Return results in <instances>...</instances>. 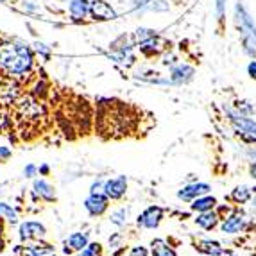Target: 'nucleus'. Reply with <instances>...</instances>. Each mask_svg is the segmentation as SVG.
<instances>
[{"instance_id": "f257e3e1", "label": "nucleus", "mask_w": 256, "mask_h": 256, "mask_svg": "<svg viewBox=\"0 0 256 256\" xmlns=\"http://www.w3.org/2000/svg\"><path fill=\"white\" fill-rule=\"evenodd\" d=\"M0 66L13 76L27 74L32 66V50L26 43L2 42L0 43Z\"/></svg>"}, {"instance_id": "f03ea898", "label": "nucleus", "mask_w": 256, "mask_h": 256, "mask_svg": "<svg viewBox=\"0 0 256 256\" xmlns=\"http://www.w3.org/2000/svg\"><path fill=\"white\" fill-rule=\"evenodd\" d=\"M84 208L88 210V214L94 215V217H98L102 215L104 212L108 210V196L100 192H92L90 197L84 201Z\"/></svg>"}, {"instance_id": "7ed1b4c3", "label": "nucleus", "mask_w": 256, "mask_h": 256, "mask_svg": "<svg viewBox=\"0 0 256 256\" xmlns=\"http://www.w3.org/2000/svg\"><path fill=\"white\" fill-rule=\"evenodd\" d=\"M102 190L108 196V199H120V197L126 194V190H128V180H126V176H118V178L108 180L106 183H104Z\"/></svg>"}, {"instance_id": "20e7f679", "label": "nucleus", "mask_w": 256, "mask_h": 256, "mask_svg": "<svg viewBox=\"0 0 256 256\" xmlns=\"http://www.w3.org/2000/svg\"><path fill=\"white\" fill-rule=\"evenodd\" d=\"M162 218H163V210L158 208V206H150V208H147L138 217V226L147 228V230H154V228L160 226Z\"/></svg>"}, {"instance_id": "39448f33", "label": "nucleus", "mask_w": 256, "mask_h": 256, "mask_svg": "<svg viewBox=\"0 0 256 256\" xmlns=\"http://www.w3.org/2000/svg\"><path fill=\"white\" fill-rule=\"evenodd\" d=\"M212 190V186L206 183H194V184H186L184 188H181L180 192H178V197H180L181 201H194L197 197L206 196V194Z\"/></svg>"}, {"instance_id": "423d86ee", "label": "nucleus", "mask_w": 256, "mask_h": 256, "mask_svg": "<svg viewBox=\"0 0 256 256\" xmlns=\"http://www.w3.org/2000/svg\"><path fill=\"white\" fill-rule=\"evenodd\" d=\"M47 233L45 226L34 220H27L20 226V238L22 240H32V238H43Z\"/></svg>"}, {"instance_id": "0eeeda50", "label": "nucleus", "mask_w": 256, "mask_h": 256, "mask_svg": "<svg viewBox=\"0 0 256 256\" xmlns=\"http://www.w3.org/2000/svg\"><path fill=\"white\" fill-rule=\"evenodd\" d=\"M90 13L95 20H113V18H116L113 8L104 0H94L90 4Z\"/></svg>"}, {"instance_id": "6e6552de", "label": "nucleus", "mask_w": 256, "mask_h": 256, "mask_svg": "<svg viewBox=\"0 0 256 256\" xmlns=\"http://www.w3.org/2000/svg\"><path fill=\"white\" fill-rule=\"evenodd\" d=\"M244 226H246V217L242 214H235L222 222L220 230L226 235H236V233H240L244 230Z\"/></svg>"}, {"instance_id": "1a4fd4ad", "label": "nucleus", "mask_w": 256, "mask_h": 256, "mask_svg": "<svg viewBox=\"0 0 256 256\" xmlns=\"http://www.w3.org/2000/svg\"><path fill=\"white\" fill-rule=\"evenodd\" d=\"M192 76H194L192 66H188V64H178L170 72V81H172V84H183V82L190 81Z\"/></svg>"}, {"instance_id": "9d476101", "label": "nucleus", "mask_w": 256, "mask_h": 256, "mask_svg": "<svg viewBox=\"0 0 256 256\" xmlns=\"http://www.w3.org/2000/svg\"><path fill=\"white\" fill-rule=\"evenodd\" d=\"M68 11L74 18H84L90 13V2L88 0H70Z\"/></svg>"}, {"instance_id": "9b49d317", "label": "nucleus", "mask_w": 256, "mask_h": 256, "mask_svg": "<svg viewBox=\"0 0 256 256\" xmlns=\"http://www.w3.org/2000/svg\"><path fill=\"white\" fill-rule=\"evenodd\" d=\"M88 246V235L86 233H72L66 238V248L72 251H82Z\"/></svg>"}, {"instance_id": "f8f14e48", "label": "nucleus", "mask_w": 256, "mask_h": 256, "mask_svg": "<svg viewBox=\"0 0 256 256\" xmlns=\"http://www.w3.org/2000/svg\"><path fill=\"white\" fill-rule=\"evenodd\" d=\"M196 222L201 228H204V230H214V228L217 226L218 217H217V214L212 212V210H208V212H201V215L196 218Z\"/></svg>"}, {"instance_id": "ddd939ff", "label": "nucleus", "mask_w": 256, "mask_h": 256, "mask_svg": "<svg viewBox=\"0 0 256 256\" xmlns=\"http://www.w3.org/2000/svg\"><path fill=\"white\" fill-rule=\"evenodd\" d=\"M32 188H34V192L38 194L40 197H43V199H47V201H52V199L56 197L54 188H52L50 184L47 183V181L36 180V181H34V184H32Z\"/></svg>"}, {"instance_id": "4468645a", "label": "nucleus", "mask_w": 256, "mask_h": 256, "mask_svg": "<svg viewBox=\"0 0 256 256\" xmlns=\"http://www.w3.org/2000/svg\"><path fill=\"white\" fill-rule=\"evenodd\" d=\"M215 204H217V199L215 197H197L194 199V204H192V210L194 212H208V210H214Z\"/></svg>"}, {"instance_id": "2eb2a0df", "label": "nucleus", "mask_w": 256, "mask_h": 256, "mask_svg": "<svg viewBox=\"0 0 256 256\" xmlns=\"http://www.w3.org/2000/svg\"><path fill=\"white\" fill-rule=\"evenodd\" d=\"M199 251L204 252L206 256H220L224 249L220 248L218 242H212V240H202L199 242Z\"/></svg>"}, {"instance_id": "dca6fc26", "label": "nucleus", "mask_w": 256, "mask_h": 256, "mask_svg": "<svg viewBox=\"0 0 256 256\" xmlns=\"http://www.w3.org/2000/svg\"><path fill=\"white\" fill-rule=\"evenodd\" d=\"M152 256H178L176 251L170 248V246H166L163 240H154L152 242Z\"/></svg>"}, {"instance_id": "f3484780", "label": "nucleus", "mask_w": 256, "mask_h": 256, "mask_svg": "<svg viewBox=\"0 0 256 256\" xmlns=\"http://www.w3.org/2000/svg\"><path fill=\"white\" fill-rule=\"evenodd\" d=\"M231 199L235 202H248L249 199H251V190H249L248 186H236L235 190H233V194H231Z\"/></svg>"}, {"instance_id": "a211bd4d", "label": "nucleus", "mask_w": 256, "mask_h": 256, "mask_svg": "<svg viewBox=\"0 0 256 256\" xmlns=\"http://www.w3.org/2000/svg\"><path fill=\"white\" fill-rule=\"evenodd\" d=\"M52 252L50 246H30L27 256H48Z\"/></svg>"}, {"instance_id": "6ab92c4d", "label": "nucleus", "mask_w": 256, "mask_h": 256, "mask_svg": "<svg viewBox=\"0 0 256 256\" xmlns=\"http://www.w3.org/2000/svg\"><path fill=\"white\" fill-rule=\"evenodd\" d=\"M0 215H4V217L8 218L11 224H14V222H16V218H18L16 212H14V210L11 208L9 204H6V202H0Z\"/></svg>"}, {"instance_id": "aec40b11", "label": "nucleus", "mask_w": 256, "mask_h": 256, "mask_svg": "<svg viewBox=\"0 0 256 256\" xmlns=\"http://www.w3.org/2000/svg\"><path fill=\"white\" fill-rule=\"evenodd\" d=\"M111 222H113V224H116V226H124L126 222H128V210H126V208L116 210L115 214L111 215Z\"/></svg>"}, {"instance_id": "412c9836", "label": "nucleus", "mask_w": 256, "mask_h": 256, "mask_svg": "<svg viewBox=\"0 0 256 256\" xmlns=\"http://www.w3.org/2000/svg\"><path fill=\"white\" fill-rule=\"evenodd\" d=\"M144 11H168V2L165 0H152L146 6Z\"/></svg>"}, {"instance_id": "4be33fe9", "label": "nucleus", "mask_w": 256, "mask_h": 256, "mask_svg": "<svg viewBox=\"0 0 256 256\" xmlns=\"http://www.w3.org/2000/svg\"><path fill=\"white\" fill-rule=\"evenodd\" d=\"M100 254H102L100 244H90V246H86V248L82 249L79 256H100Z\"/></svg>"}, {"instance_id": "5701e85b", "label": "nucleus", "mask_w": 256, "mask_h": 256, "mask_svg": "<svg viewBox=\"0 0 256 256\" xmlns=\"http://www.w3.org/2000/svg\"><path fill=\"white\" fill-rule=\"evenodd\" d=\"M136 40L140 43H144V42H147V40H152V38H156V32H154V30H150V29H138L136 30Z\"/></svg>"}, {"instance_id": "b1692460", "label": "nucleus", "mask_w": 256, "mask_h": 256, "mask_svg": "<svg viewBox=\"0 0 256 256\" xmlns=\"http://www.w3.org/2000/svg\"><path fill=\"white\" fill-rule=\"evenodd\" d=\"M215 8H217L218 20H222L224 18V11H226V0H215Z\"/></svg>"}, {"instance_id": "393cba45", "label": "nucleus", "mask_w": 256, "mask_h": 256, "mask_svg": "<svg viewBox=\"0 0 256 256\" xmlns=\"http://www.w3.org/2000/svg\"><path fill=\"white\" fill-rule=\"evenodd\" d=\"M150 0H132V8H134V11H138V9H146V6L149 4Z\"/></svg>"}, {"instance_id": "a878e982", "label": "nucleus", "mask_w": 256, "mask_h": 256, "mask_svg": "<svg viewBox=\"0 0 256 256\" xmlns=\"http://www.w3.org/2000/svg\"><path fill=\"white\" fill-rule=\"evenodd\" d=\"M248 74L251 76V79L256 81V60H252L251 63L248 64Z\"/></svg>"}, {"instance_id": "bb28decb", "label": "nucleus", "mask_w": 256, "mask_h": 256, "mask_svg": "<svg viewBox=\"0 0 256 256\" xmlns=\"http://www.w3.org/2000/svg\"><path fill=\"white\" fill-rule=\"evenodd\" d=\"M149 252H147V249L146 248H132V251H131V256H147Z\"/></svg>"}, {"instance_id": "cd10ccee", "label": "nucleus", "mask_w": 256, "mask_h": 256, "mask_svg": "<svg viewBox=\"0 0 256 256\" xmlns=\"http://www.w3.org/2000/svg\"><path fill=\"white\" fill-rule=\"evenodd\" d=\"M9 156H11V149H8V147H0V162L8 160Z\"/></svg>"}, {"instance_id": "c85d7f7f", "label": "nucleus", "mask_w": 256, "mask_h": 256, "mask_svg": "<svg viewBox=\"0 0 256 256\" xmlns=\"http://www.w3.org/2000/svg\"><path fill=\"white\" fill-rule=\"evenodd\" d=\"M24 174H26V178H32V176L36 174V166L34 165H27L26 168H24Z\"/></svg>"}, {"instance_id": "c756f323", "label": "nucleus", "mask_w": 256, "mask_h": 256, "mask_svg": "<svg viewBox=\"0 0 256 256\" xmlns=\"http://www.w3.org/2000/svg\"><path fill=\"white\" fill-rule=\"evenodd\" d=\"M36 47H38V52H42V54L48 56V48H47V45H43V43H38Z\"/></svg>"}, {"instance_id": "7c9ffc66", "label": "nucleus", "mask_w": 256, "mask_h": 256, "mask_svg": "<svg viewBox=\"0 0 256 256\" xmlns=\"http://www.w3.org/2000/svg\"><path fill=\"white\" fill-rule=\"evenodd\" d=\"M24 8L29 9V11H38V8H36V6H32V2H24Z\"/></svg>"}, {"instance_id": "2f4dec72", "label": "nucleus", "mask_w": 256, "mask_h": 256, "mask_svg": "<svg viewBox=\"0 0 256 256\" xmlns=\"http://www.w3.org/2000/svg\"><path fill=\"white\" fill-rule=\"evenodd\" d=\"M251 174H252V178H254V180H256V163L251 166Z\"/></svg>"}, {"instance_id": "473e14b6", "label": "nucleus", "mask_w": 256, "mask_h": 256, "mask_svg": "<svg viewBox=\"0 0 256 256\" xmlns=\"http://www.w3.org/2000/svg\"><path fill=\"white\" fill-rule=\"evenodd\" d=\"M40 170H42L43 174H47V172H48V166H47V165H43L42 168H40Z\"/></svg>"}, {"instance_id": "72a5a7b5", "label": "nucleus", "mask_w": 256, "mask_h": 256, "mask_svg": "<svg viewBox=\"0 0 256 256\" xmlns=\"http://www.w3.org/2000/svg\"><path fill=\"white\" fill-rule=\"evenodd\" d=\"M2 248H4V242H2V231H0V251H2Z\"/></svg>"}, {"instance_id": "f704fd0d", "label": "nucleus", "mask_w": 256, "mask_h": 256, "mask_svg": "<svg viewBox=\"0 0 256 256\" xmlns=\"http://www.w3.org/2000/svg\"><path fill=\"white\" fill-rule=\"evenodd\" d=\"M220 256H236V254H235V252H222Z\"/></svg>"}, {"instance_id": "c9c22d12", "label": "nucleus", "mask_w": 256, "mask_h": 256, "mask_svg": "<svg viewBox=\"0 0 256 256\" xmlns=\"http://www.w3.org/2000/svg\"><path fill=\"white\" fill-rule=\"evenodd\" d=\"M252 190H254V192H256V188H252ZM252 206H254V208H256V197H254V201H252Z\"/></svg>"}, {"instance_id": "e433bc0d", "label": "nucleus", "mask_w": 256, "mask_h": 256, "mask_svg": "<svg viewBox=\"0 0 256 256\" xmlns=\"http://www.w3.org/2000/svg\"><path fill=\"white\" fill-rule=\"evenodd\" d=\"M0 2H6V0H0Z\"/></svg>"}, {"instance_id": "4c0bfd02", "label": "nucleus", "mask_w": 256, "mask_h": 256, "mask_svg": "<svg viewBox=\"0 0 256 256\" xmlns=\"http://www.w3.org/2000/svg\"><path fill=\"white\" fill-rule=\"evenodd\" d=\"M48 256H54V254H48Z\"/></svg>"}]
</instances>
